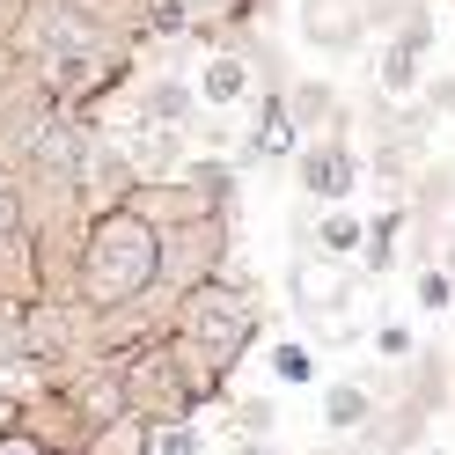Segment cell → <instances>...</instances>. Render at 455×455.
Instances as JSON below:
<instances>
[{
  "mask_svg": "<svg viewBox=\"0 0 455 455\" xmlns=\"http://www.w3.org/2000/svg\"><path fill=\"white\" fill-rule=\"evenodd\" d=\"M265 74H272V52L258 44V30H235V37H213L206 52H198L191 89H198L206 110H243L250 96H258Z\"/></svg>",
  "mask_w": 455,
  "mask_h": 455,
  "instance_id": "5",
  "label": "cell"
},
{
  "mask_svg": "<svg viewBox=\"0 0 455 455\" xmlns=\"http://www.w3.org/2000/svg\"><path fill=\"white\" fill-rule=\"evenodd\" d=\"M177 15H184V30L198 37V52H206L213 37H235V30H258V15H265V0H177Z\"/></svg>",
  "mask_w": 455,
  "mask_h": 455,
  "instance_id": "14",
  "label": "cell"
},
{
  "mask_svg": "<svg viewBox=\"0 0 455 455\" xmlns=\"http://www.w3.org/2000/svg\"><path fill=\"white\" fill-rule=\"evenodd\" d=\"M375 411H382L375 382H360V375H346V382H323V426H331L338 441H360Z\"/></svg>",
  "mask_w": 455,
  "mask_h": 455,
  "instance_id": "15",
  "label": "cell"
},
{
  "mask_svg": "<svg viewBox=\"0 0 455 455\" xmlns=\"http://www.w3.org/2000/svg\"><path fill=\"white\" fill-rule=\"evenodd\" d=\"M155 441H162V426H155V419L118 411V419H103L96 434H89V448H81V455H155Z\"/></svg>",
  "mask_w": 455,
  "mask_h": 455,
  "instance_id": "16",
  "label": "cell"
},
{
  "mask_svg": "<svg viewBox=\"0 0 455 455\" xmlns=\"http://www.w3.org/2000/svg\"><path fill=\"white\" fill-rule=\"evenodd\" d=\"M0 301H15V308L44 301V250H37L30 220H22L15 235H0Z\"/></svg>",
  "mask_w": 455,
  "mask_h": 455,
  "instance_id": "12",
  "label": "cell"
},
{
  "mask_svg": "<svg viewBox=\"0 0 455 455\" xmlns=\"http://www.w3.org/2000/svg\"><path fill=\"white\" fill-rule=\"evenodd\" d=\"M8 44L22 52V67H30L44 89L60 96V110L81 118V125H96V110L140 81V52L103 37L81 0H37V8L15 22Z\"/></svg>",
  "mask_w": 455,
  "mask_h": 455,
  "instance_id": "1",
  "label": "cell"
},
{
  "mask_svg": "<svg viewBox=\"0 0 455 455\" xmlns=\"http://www.w3.org/2000/svg\"><path fill=\"white\" fill-rule=\"evenodd\" d=\"M155 455H206V434H198V426H162Z\"/></svg>",
  "mask_w": 455,
  "mask_h": 455,
  "instance_id": "26",
  "label": "cell"
},
{
  "mask_svg": "<svg viewBox=\"0 0 455 455\" xmlns=\"http://www.w3.org/2000/svg\"><path fill=\"white\" fill-rule=\"evenodd\" d=\"M0 455H52V448H37L30 434H15V426H0Z\"/></svg>",
  "mask_w": 455,
  "mask_h": 455,
  "instance_id": "28",
  "label": "cell"
},
{
  "mask_svg": "<svg viewBox=\"0 0 455 455\" xmlns=\"http://www.w3.org/2000/svg\"><path fill=\"white\" fill-rule=\"evenodd\" d=\"M323 455H331V448H323Z\"/></svg>",
  "mask_w": 455,
  "mask_h": 455,
  "instance_id": "33",
  "label": "cell"
},
{
  "mask_svg": "<svg viewBox=\"0 0 455 455\" xmlns=\"http://www.w3.org/2000/svg\"><path fill=\"white\" fill-rule=\"evenodd\" d=\"M294 22H301V44H316L323 60H353L375 37L353 0H294Z\"/></svg>",
  "mask_w": 455,
  "mask_h": 455,
  "instance_id": "10",
  "label": "cell"
},
{
  "mask_svg": "<svg viewBox=\"0 0 455 455\" xmlns=\"http://www.w3.org/2000/svg\"><path fill=\"white\" fill-rule=\"evenodd\" d=\"M308 148L294 110H287V89H265L258 96V118H250V140H243V162H294Z\"/></svg>",
  "mask_w": 455,
  "mask_h": 455,
  "instance_id": "11",
  "label": "cell"
},
{
  "mask_svg": "<svg viewBox=\"0 0 455 455\" xmlns=\"http://www.w3.org/2000/svg\"><path fill=\"white\" fill-rule=\"evenodd\" d=\"M411 301H419V316H448V308H455V279H448L441 265H419Z\"/></svg>",
  "mask_w": 455,
  "mask_h": 455,
  "instance_id": "21",
  "label": "cell"
},
{
  "mask_svg": "<svg viewBox=\"0 0 455 455\" xmlns=\"http://www.w3.org/2000/svg\"><path fill=\"white\" fill-rule=\"evenodd\" d=\"M360 177H367V162H360L353 140H308V148L294 155V184L316 198V206H346V198L360 191Z\"/></svg>",
  "mask_w": 455,
  "mask_h": 455,
  "instance_id": "7",
  "label": "cell"
},
{
  "mask_svg": "<svg viewBox=\"0 0 455 455\" xmlns=\"http://www.w3.org/2000/svg\"><path fill=\"white\" fill-rule=\"evenodd\" d=\"M272 426H279L272 396H243V404H235V441H272Z\"/></svg>",
  "mask_w": 455,
  "mask_h": 455,
  "instance_id": "22",
  "label": "cell"
},
{
  "mask_svg": "<svg viewBox=\"0 0 455 455\" xmlns=\"http://www.w3.org/2000/svg\"><path fill=\"white\" fill-rule=\"evenodd\" d=\"M228 455H287V448H272V441H228Z\"/></svg>",
  "mask_w": 455,
  "mask_h": 455,
  "instance_id": "30",
  "label": "cell"
},
{
  "mask_svg": "<svg viewBox=\"0 0 455 455\" xmlns=\"http://www.w3.org/2000/svg\"><path fill=\"white\" fill-rule=\"evenodd\" d=\"M15 81H30V67H22V52H15L8 37H0V96H8Z\"/></svg>",
  "mask_w": 455,
  "mask_h": 455,
  "instance_id": "27",
  "label": "cell"
},
{
  "mask_svg": "<svg viewBox=\"0 0 455 455\" xmlns=\"http://www.w3.org/2000/svg\"><path fill=\"white\" fill-rule=\"evenodd\" d=\"M419 96H426V103H419L426 118H455V74H426Z\"/></svg>",
  "mask_w": 455,
  "mask_h": 455,
  "instance_id": "25",
  "label": "cell"
},
{
  "mask_svg": "<svg viewBox=\"0 0 455 455\" xmlns=\"http://www.w3.org/2000/svg\"><path fill=\"white\" fill-rule=\"evenodd\" d=\"M258 287L235 272L220 279H198L191 294H177V316H169V346H177L184 375H191V396L198 411L206 404H228V382H235V367L250 360V346H258Z\"/></svg>",
  "mask_w": 455,
  "mask_h": 455,
  "instance_id": "2",
  "label": "cell"
},
{
  "mask_svg": "<svg viewBox=\"0 0 455 455\" xmlns=\"http://www.w3.org/2000/svg\"><path fill=\"white\" fill-rule=\"evenodd\" d=\"M353 8L367 15V30H382V37H389L404 15H419V8H426V0H353Z\"/></svg>",
  "mask_w": 455,
  "mask_h": 455,
  "instance_id": "24",
  "label": "cell"
},
{
  "mask_svg": "<svg viewBox=\"0 0 455 455\" xmlns=\"http://www.w3.org/2000/svg\"><path fill=\"white\" fill-rule=\"evenodd\" d=\"M118 389H125V411L155 419V426H198V396H191V375L169 338L140 346L132 360H118Z\"/></svg>",
  "mask_w": 455,
  "mask_h": 455,
  "instance_id": "4",
  "label": "cell"
},
{
  "mask_svg": "<svg viewBox=\"0 0 455 455\" xmlns=\"http://www.w3.org/2000/svg\"><path fill=\"white\" fill-rule=\"evenodd\" d=\"M419 455H448V448H434V441H426V448H419Z\"/></svg>",
  "mask_w": 455,
  "mask_h": 455,
  "instance_id": "31",
  "label": "cell"
},
{
  "mask_svg": "<svg viewBox=\"0 0 455 455\" xmlns=\"http://www.w3.org/2000/svg\"><path fill=\"white\" fill-rule=\"evenodd\" d=\"M434 30H441V22H434V0H426L419 15H404L382 37V60H375V96L382 103H404V96L426 89V67H434V44H441Z\"/></svg>",
  "mask_w": 455,
  "mask_h": 455,
  "instance_id": "6",
  "label": "cell"
},
{
  "mask_svg": "<svg viewBox=\"0 0 455 455\" xmlns=\"http://www.w3.org/2000/svg\"><path fill=\"white\" fill-rule=\"evenodd\" d=\"M375 353H382V360H419L426 346H419V331H411V323L382 316V331H375Z\"/></svg>",
  "mask_w": 455,
  "mask_h": 455,
  "instance_id": "23",
  "label": "cell"
},
{
  "mask_svg": "<svg viewBox=\"0 0 455 455\" xmlns=\"http://www.w3.org/2000/svg\"><path fill=\"white\" fill-rule=\"evenodd\" d=\"M404 228H411V213H404V198H396L389 213H375V220H367V250H360V279H382V272H396V243H404Z\"/></svg>",
  "mask_w": 455,
  "mask_h": 455,
  "instance_id": "17",
  "label": "cell"
},
{
  "mask_svg": "<svg viewBox=\"0 0 455 455\" xmlns=\"http://www.w3.org/2000/svg\"><path fill=\"white\" fill-rule=\"evenodd\" d=\"M30 8H37V0H0V37H15V22L30 15Z\"/></svg>",
  "mask_w": 455,
  "mask_h": 455,
  "instance_id": "29",
  "label": "cell"
},
{
  "mask_svg": "<svg viewBox=\"0 0 455 455\" xmlns=\"http://www.w3.org/2000/svg\"><path fill=\"white\" fill-rule=\"evenodd\" d=\"M169 294L162 287V235L132 206L118 213H96L81 228V272H74V301L89 308V316H125V308Z\"/></svg>",
  "mask_w": 455,
  "mask_h": 455,
  "instance_id": "3",
  "label": "cell"
},
{
  "mask_svg": "<svg viewBox=\"0 0 455 455\" xmlns=\"http://www.w3.org/2000/svg\"><path fill=\"white\" fill-rule=\"evenodd\" d=\"M265 367H272L287 389H308V382H316V360H308V346H294V338H279V346L265 353Z\"/></svg>",
  "mask_w": 455,
  "mask_h": 455,
  "instance_id": "20",
  "label": "cell"
},
{
  "mask_svg": "<svg viewBox=\"0 0 455 455\" xmlns=\"http://www.w3.org/2000/svg\"><path fill=\"white\" fill-rule=\"evenodd\" d=\"M287 110H294V125H301V140H353L346 132V103H338V89L331 81H287Z\"/></svg>",
  "mask_w": 455,
  "mask_h": 455,
  "instance_id": "13",
  "label": "cell"
},
{
  "mask_svg": "<svg viewBox=\"0 0 455 455\" xmlns=\"http://www.w3.org/2000/svg\"><path fill=\"white\" fill-rule=\"evenodd\" d=\"M22 360H30V308L0 301V375H22Z\"/></svg>",
  "mask_w": 455,
  "mask_h": 455,
  "instance_id": "19",
  "label": "cell"
},
{
  "mask_svg": "<svg viewBox=\"0 0 455 455\" xmlns=\"http://www.w3.org/2000/svg\"><path fill=\"white\" fill-rule=\"evenodd\" d=\"M316 250H323V258H338V265H360V250H367V220L346 213V206H323V213H316Z\"/></svg>",
  "mask_w": 455,
  "mask_h": 455,
  "instance_id": "18",
  "label": "cell"
},
{
  "mask_svg": "<svg viewBox=\"0 0 455 455\" xmlns=\"http://www.w3.org/2000/svg\"><path fill=\"white\" fill-rule=\"evenodd\" d=\"M287 294H294V308L308 323H331V316H346L353 308V294H360V265H316L301 250V258L287 265Z\"/></svg>",
  "mask_w": 455,
  "mask_h": 455,
  "instance_id": "8",
  "label": "cell"
},
{
  "mask_svg": "<svg viewBox=\"0 0 455 455\" xmlns=\"http://www.w3.org/2000/svg\"><path fill=\"white\" fill-rule=\"evenodd\" d=\"M448 8H455V0H448Z\"/></svg>",
  "mask_w": 455,
  "mask_h": 455,
  "instance_id": "32",
  "label": "cell"
},
{
  "mask_svg": "<svg viewBox=\"0 0 455 455\" xmlns=\"http://www.w3.org/2000/svg\"><path fill=\"white\" fill-rule=\"evenodd\" d=\"M125 96H132V125H162V132H191V118L206 110V103H198V89H191V74H177V67L140 74Z\"/></svg>",
  "mask_w": 455,
  "mask_h": 455,
  "instance_id": "9",
  "label": "cell"
}]
</instances>
